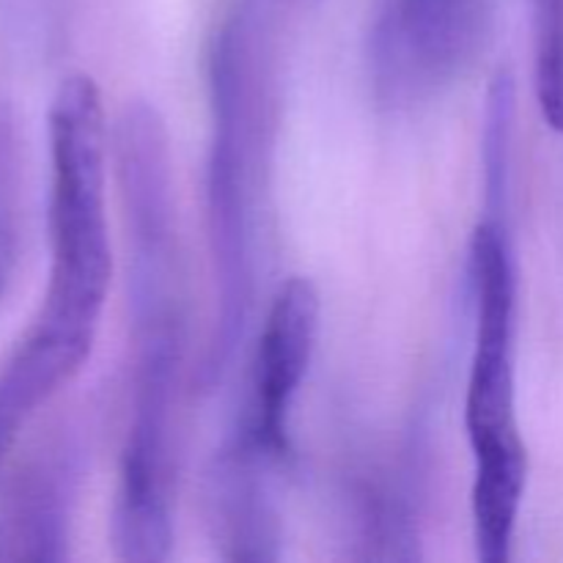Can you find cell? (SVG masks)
I'll return each instance as SVG.
<instances>
[{
    "instance_id": "cell-6",
    "label": "cell",
    "mask_w": 563,
    "mask_h": 563,
    "mask_svg": "<svg viewBox=\"0 0 563 563\" xmlns=\"http://www.w3.org/2000/svg\"><path fill=\"white\" fill-rule=\"evenodd\" d=\"M322 302L313 280L291 275L275 291L258 335L251 372V401L236 434L273 460L289 454V418L319 339Z\"/></svg>"
},
{
    "instance_id": "cell-4",
    "label": "cell",
    "mask_w": 563,
    "mask_h": 563,
    "mask_svg": "<svg viewBox=\"0 0 563 563\" xmlns=\"http://www.w3.org/2000/svg\"><path fill=\"white\" fill-rule=\"evenodd\" d=\"M471 286L476 335L467 374L465 429L473 451V542L482 563H506L511 559L528 478L515 383L517 269L506 220L482 218L473 229Z\"/></svg>"
},
{
    "instance_id": "cell-11",
    "label": "cell",
    "mask_w": 563,
    "mask_h": 563,
    "mask_svg": "<svg viewBox=\"0 0 563 563\" xmlns=\"http://www.w3.org/2000/svg\"><path fill=\"white\" fill-rule=\"evenodd\" d=\"M20 240V152L9 108L0 104V295L14 273Z\"/></svg>"
},
{
    "instance_id": "cell-1",
    "label": "cell",
    "mask_w": 563,
    "mask_h": 563,
    "mask_svg": "<svg viewBox=\"0 0 563 563\" xmlns=\"http://www.w3.org/2000/svg\"><path fill=\"white\" fill-rule=\"evenodd\" d=\"M49 269L36 317L0 363V467L38 412L82 372L113 278L108 124L99 86L69 75L47 113Z\"/></svg>"
},
{
    "instance_id": "cell-8",
    "label": "cell",
    "mask_w": 563,
    "mask_h": 563,
    "mask_svg": "<svg viewBox=\"0 0 563 563\" xmlns=\"http://www.w3.org/2000/svg\"><path fill=\"white\" fill-rule=\"evenodd\" d=\"M275 465L278 460L236 432L214 454L207 473V520L223 559H280V517L269 489Z\"/></svg>"
},
{
    "instance_id": "cell-3",
    "label": "cell",
    "mask_w": 563,
    "mask_h": 563,
    "mask_svg": "<svg viewBox=\"0 0 563 563\" xmlns=\"http://www.w3.org/2000/svg\"><path fill=\"white\" fill-rule=\"evenodd\" d=\"M126 256L132 399H181L187 357V273L176 214L170 137L146 99L121 108L113 130Z\"/></svg>"
},
{
    "instance_id": "cell-9",
    "label": "cell",
    "mask_w": 563,
    "mask_h": 563,
    "mask_svg": "<svg viewBox=\"0 0 563 563\" xmlns=\"http://www.w3.org/2000/svg\"><path fill=\"white\" fill-rule=\"evenodd\" d=\"M517 86L509 69L493 77L484 104L482 130V196L487 218L506 220L511 187V148H515Z\"/></svg>"
},
{
    "instance_id": "cell-10",
    "label": "cell",
    "mask_w": 563,
    "mask_h": 563,
    "mask_svg": "<svg viewBox=\"0 0 563 563\" xmlns=\"http://www.w3.org/2000/svg\"><path fill=\"white\" fill-rule=\"evenodd\" d=\"M533 86L553 132L563 135V0H531Z\"/></svg>"
},
{
    "instance_id": "cell-7",
    "label": "cell",
    "mask_w": 563,
    "mask_h": 563,
    "mask_svg": "<svg viewBox=\"0 0 563 563\" xmlns=\"http://www.w3.org/2000/svg\"><path fill=\"white\" fill-rule=\"evenodd\" d=\"M82 478L75 434H58L11 478L0 504V561H64Z\"/></svg>"
},
{
    "instance_id": "cell-5",
    "label": "cell",
    "mask_w": 563,
    "mask_h": 563,
    "mask_svg": "<svg viewBox=\"0 0 563 563\" xmlns=\"http://www.w3.org/2000/svg\"><path fill=\"white\" fill-rule=\"evenodd\" d=\"M495 20V0H377L368 31L374 97L410 108L476 64Z\"/></svg>"
},
{
    "instance_id": "cell-2",
    "label": "cell",
    "mask_w": 563,
    "mask_h": 563,
    "mask_svg": "<svg viewBox=\"0 0 563 563\" xmlns=\"http://www.w3.org/2000/svg\"><path fill=\"white\" fill-rule=\"evenodd\" d=\"M212 141L207 157V242L214 317L203 379L214 385L245 339L256 302L258 201L275 124L269 0H231L207 55Z\"/></svg>"
}]
</instances>
